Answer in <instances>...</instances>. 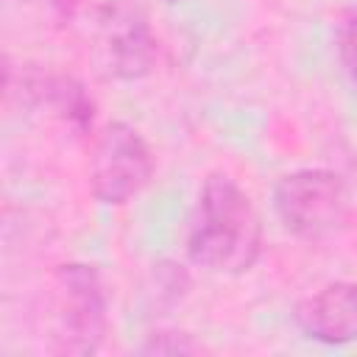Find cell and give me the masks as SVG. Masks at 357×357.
Listing matches in <instances>:
<instances>
[{"label": "cell", "instance_id": "cell-1", "mask_svg": "<svg viewBox=\"0 0 357 357\" xmlns=\"http://www.w3.org/2000/svg\"><path fill=\"white\" fill-rule=\"evenodd\" d=\"M259 251L262 223L251 198L231 176H209L187 229L190 259L212 273H245L259 259Z\"/></svg>", "mask_w": 357, "mask_h": 357}, {"label": "cell", "instance_id": "cell-2", "mask_svg": "<svg viewBox=\"0 0 357 357\" xmlns=\"http://www.w3.org/2000/svg\"><path fill=\"white\" fill-rule=\"evenodd\" d=\"M273 209L296 237L326 240L346 226L351 198L346 181L335 170L307 167L279 178L273 190Z\"/></svg>", "mask_w": 357, "mask_h": 357}, {"label": "cell", "instance_id": "cell-3", "mask_svg": "<svg viewBox=\"0 0 357 357\" xmlns=\"http://www.w3.org/2000/svg\"><path fill=\"white\" fill-rule=\"evenodd\" d=\"M153 176V156L142 134L128 123H109L89 156V187L98 201L120 206L139 195Z\"/></svg>", "mask_w": 357, "mask_h": 357}, {"label": "cell", "instance_id": "cell-4", "mask_svg": "<svg viewBox=\"0 0 357 357\" xmlns=\"http://www.w3.org/2000/svg\"><path fill=\"white\" fill-rule=\"evenodd\" d=\"M59 284V346L61 354H92L100 349L109 315L100 276L92 265L70 262L56 271Z\"/></svg>", "mask_w": 357, "mask_h": 357}, {"label": "cell", "instance_id": "cell-5", "mask_svg": "<svg viewBox=\"0 0 357 357\" xmlns=\"http://www.w3.org/2000/svg\"><path fill=\"white\" fill-rule=\"evenodd\" d=\"M95 42L98 61L112 78L134 81L153 70L156 64V36L142 8L112 0L95 14Z\"/></svg>", "mask_w": 357, "mask_h": 357}, {"label": "cell", "instance_id": "cell-6", "mask_svg": "<svg viewBox=\"0 0 357 357\" xmlns=\"http://www.w3.org/2000/svg\"><path fill=\"white\" fill-rule=\"evenodd\" d=\"M298 329L329 346L357 340V282H332L296 307Z\"/></svg>", "mask_w": 357, "mask_h": 357}, {"label": "cell", "instance_id": "cell-7", "mask_svg": "<svg viewBox=\"0 0 357 357\" xmlns=\"http://www.w3.org/2000/svg\"><path fill=\"white\" fill-rule=\"evenodd\" d=\"M20 95L31 106H45L64 123H70L78 131H86L92 126L95 103L86 95V89L61 73H42V70H25L20 78Z\"/></svg>", "mask_w": 357, "mask_h": 357}, {"label": "cell", "instance_id": "cell-8", "mask_svg": "<svg viewBox=\"0 0 357 357\" xmlns=\"http://www.w3.org/2000/svg\"><path fill=\"white\" fill-rule=\"evenodd\" d=\"M145 354H192L198 351V346L190 340V335H181L176 337V332H159V335H151V340L142 346Z\"/></svg>", "mask_w": 357, "mask_h": 357}, {"label": "cell", "instance_id": "cell-9", "mask_svg": "<svg viewBox=\"0 0 357 357\" xmlns=\"http://www.w3.org/2000/svg\"><path fill=\"white\" fill-rule=\"evenodd\" d=\"M337 50H340V61H343L349 78L357 84V17L343 25L340 39H337Z\"/></svg>", "mask_w": 357, "mask_h": 357}, {"label": "cell", "instance_id": "cell-10", "mask_svg": "<svg viewBox=\"0 0 357 357\" xmlns=\"http://www.w3.org/2000/svg\"><path fill=\"white\" fill-rule=\"evenodd\" d=\"M47 6L53 8V14L61 20V22H70L78 8H81V0H47Z\"/></svg>", "mask_w": 357, "mask_h": 357}]
</instances>
